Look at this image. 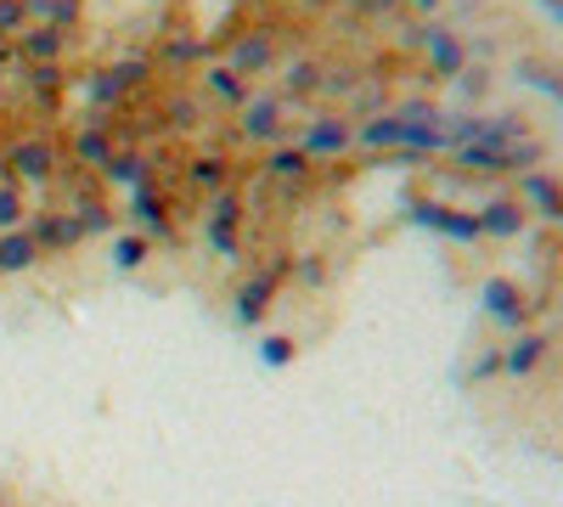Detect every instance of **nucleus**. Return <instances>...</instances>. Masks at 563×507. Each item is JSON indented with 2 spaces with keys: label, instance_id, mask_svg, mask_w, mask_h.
I'll list each match as a JSON object with an SVG mask.
<instances>
[{
  "label": "nucleus",
  "instance_id": "obj_1",
  "mask_svg": "<svg viewBox=\"0 0 563 507\" xmlns=\"http://www.w3.org/2000/svg\"><path fill=\"white\" fill-rule=\"evenodd\" d=\"M282 276H288V260H276V265H260L254 276H249V283L238 288V294H231V299H238V305H231V316H238L243 321V328H254V321L271 310V299H276V288H282Z\"/></svg>",
  "mask_w": 563,
  "mask_h": 507
},
{
  "label": "nucleus",
  "instance_id": "obj_2",
  "mask_svg": "<svg viewBox=\"0 0 563 507\" xmlns=\"http://www.w3.org/2000/svg\"><path fill=\"white\" fill-rule=\"evenodd\" d=\"M130 214H135V225H141V238H147V243L175 232V214H169V198L158 187V175H147L141 187H130Z\"/></svg>",
  "mask_w": 563,
  "mask_h": 507
},
{
  "label": "nucleus",
  "instance_id": "obj_3",
  "mask_svg": "<svg viewBox=\"0 0 563 507\" xmlns=\"http://www.w3.org/2000/svg\"><path fill=\"white\" fill-rule=\"evenodd\" d=\"M7 169L18 187H34V180H52L57 175V147L45 135H29V142H12L7 147Z\"/></svg>",
  "mask_w": 563,
  "mask_h": 507
},
{
  "label": "nucleus",
  "instance_id": "obj_4",
  "mask_svg": "<svg viewBox=\"0 0 563 507\" xmlns=\"http://www.w3.org/2000/svg\"><path fill=\"white\" fill-rule=\"evenodd\" d=\"M153 68H158L153 57H130V63H119V68H102L97 79H90V108H113L119 97H130L135 85H147Z\"/></svg>",
  "mask_w": 563,
  "mask_h": 507
},
{
  "label": "nucleus",
  "instance_id": "obj_5",
  "mask_svg": "<svg viewBox=\"0 0 563 507\" xmlns=\"http://www.w3.org/2000/svg\"><path fill=\"white\" fill-rule=\"evenodd\" d=\"M411 220L440 232V238H456V243L479 238V214H462V209H445V203H411Z\"/></svg>",
  "mask_w": 563,
  "mask_h": 507
},
{
  "label": "nucleus",
  "instance_id": "obj_6",
  "mask_svg": "<svg viewBox=\"0 0 563 507\" xmlns=\"http://www.w3.org/2000/svg\"><path fill=\"white\" fill-rule=\"evenodd\" d=\"M18 40V57L34 68V63H63V45H68V29H45V23H29L12 34Z\"/></svg>",
  "mask_w": 563,
  "mask_h": 507
},
{
  "label": "nucleus",
  "instance_id": "obj_7",
  "mask_svg": "<svg viewBox=\"0 0 563 507\" xmlns=\"http://www.w3.org/2000/svg\"><path fill=\"white\" fill-rule=\"evenodd\" d=\"M113 153H119V135L108 130V119L85 124V130L74 135V164H85V169H108Z\"/></svg>",
  "mask_w": 563,
  "mask_h": 507
},
{
  "label": "nucleus",
  "instance_id": "obj_8",
  "mask_svg": "<svg viewBox=\"0 0 563 507\" xmlns=\"http://www.w3.org/2000/svg\"><path fill=\"white\" fill-rule=\"evenodd\" d=\"M231 180H238V169H231V158L225 153H198L192 164H186V187H192V192H225L231 187Z\"/></svg>",
  "mask_w": 563,
  "mask_h": 507
},
{
  "label": "nucleus",
  "instance_id": "obj_9",
  "mask_svg": "<svg viewBox=\"0 0 563 507\" xmlns=\"http://www.w3.org/2000/svg\"><path fill=\"white\" fill-rule=\"evenodd\" d=\"M344 147H350V124H344V119H316V124L305 130V147H299V153L316 164V158H339Z\"/></svg>",
  "mask_w": 563,
  "mask_h": 507
},
{
  "label": "nucleus",
  "instance_id": "obj_10",
  "mask_svg": "<svg viewBox=\"0 0 563 507\" xmlns=\"http://www.w3.org/2000/svg\"><path fill=\"white\" fill-rule=\"evenodd\" d=\"M249 142H276L282 135V97H260V102H243V124H238Z\"/></svg>",
  "mask_w": 563,
  "mask_h": 507
},
{
  "label": "nucleus",
  "instance_id": "obj_11",
  "mask_svg": "<svg viewBox=\"0 0 563 507\" xmlns=\"http://www.w3.org/2000/svg\"><path fill=\"white\" fill-rule=\"evenodd\" d=\"M23 18L29 23H45V29H79L85 18V0H23Z\"/></svg>",
  "mask_w": 563,
  "mask_h": 507
},
{
  "label": "nucleus",
  "instance_id": "obj_12",
  "mask_svg": "<svg viewBox=\"0 0 563 507\" xmlns=\"http://www.w3.org/2000/svg\"><path fill=\"white\" fill-rule=\"evenodd\" d=\"M422 45H429V63H434V74H462L467 68V52H462V40L451 34V29H422Z\"/></svg>",
  "mask_w": 563,
  "mask_h": 507
},
{
  "label": "nucleus",
  "instance_id": "obj_13",
  "mask_svg": "<svg viewBox=\"0 0 563 507\" xmlns=\"http://www.w3.org/2000/svg\"><path fill=\"white\" fill-rule=\"evenodd\" d=\"M310 169H316V164H310L299 147H271V153H265V175L282 180V187H305Z\"/></svg>",
  "mask_w": 563,
  "mask_h": 507
},
{
  "label": "nucleus",
  "instance_id": "obj_14",
  "mask_svg": "<svg viewBox=\"0 0 563 507\" xmlns=\"http://www.w3.org/2000/svg\"><path fill=\"white\" fill-rule=\"evenodd\" d=\"M519 225H525V209L512 203V198H490L479 209V232H490V238H512Z\"/></svg>",
  "mask_w": 563,
  "mask_h": 507
},
{
  "label": "nucleus",
  "instance_id": "obj_15",
  "mask_svg": "<svg viewBox=\"0 0 563 507\" xmlns=\"http://www.w3.org/2000/svg\"><path fill=\"white\" fill-rule=\"evenodd\" d=\"M485 310L501 321V328H519L525 321V305H519V288L512 283H485Z\"/></svg>",
  "mask_w": 563,
  "mask_h": 507
},
{
  "label": "nucleus",
  "instance_id": "obj_16",
  "mask_svg": "<svg viewBox=\"0 0 563 507\" xmlns=\"http://www.w3.org/2000/svg\"><path fill=\"white\" fill-rule=\"evenodd\" d=\"M525 198H530L547 220H563V187H558L552 175H536V169H530V175H525Z\"/></svg>",
  "mask_w": 563,
  "mask_h": 507
},
{
  "label": "nucleus",
  "instance_id": "obj_17",
  "mask_svg": "<svg viewBox=\"0 0 563 507\" xmlns=\"http://www.w3.org/2000/svg\"><path fill=\"white\" fill-rule=\"evenodd\" d=\"M203 79H209V90H214V97H220V102H231V108H243V102H249V85H243V74H238V68H231V63H220V68H209Z\"/></svg>",
  "mask_w": 563,
  "mask_h": 507
},
{
  "label": "nucleus",
  "instance_id": "obj_18",
  "mask_svg": "<svg viewBox=\"0 0 563 507\" xmlns=\"http://www.w3.org/2000/svg\"><path fill=\"white\" fill-rule=\"evenodd\" d=\"M519 79H525V85H536V90H547V97L563 108V74H552V68H541V63H525V68H519Z\"/></svg>",
  "mask_w": 563,
  "mask_h": 507
},
{
  "label": "nucleus",
  "instance_id": "obj_19",
  "mask_svg": "<svg viewBox=\"0 0 563 507\" xmlns=\"http://www.w3.org/2000/svg\"><path fill=\"white\" fill-rule=\"evenodd\" d=\"M541 350H547V344H541V339H530V333H525V339H519V344H512V350H507V361H501V366H507V373H530V366H536V361H541Z\"/></svg>",
  "mask_w": 563,
  "mask_h": 507
},
{
  "label": "nucleus",
  "instance_id": "obj_20",
  "mask_svg": "<svg viewBox=\"0 0 563 507\" xmlns=\"http://www.w3.org/2000/svg\"><path fill=\"white\" fill-rule=\"evenodd\" d=\"M23 225V192H18V180H7L0 187V232H18Z\"/></svg>",
  "mask_w": 563,
  "mask_h": 507
},
{
  "label": "nucleus",
  "instance_id": "obj_21",
  "mask_svg": "<svg viewBox=\"0 0 563 507\" xmlns=\"http://www.w3.org/2000/svg\"><path fill=\"white\" fill-rule=\"evenodd\" d=\"M119 265H141V260H147V238H119Z\"/></svg>",
  "mask_w": 563,
  "mask_h": 507
},
{
  "label": "nucleus",
  "instance_id": "obj_22",
  "mask_svg": "<svg viewBox=\"0 0 563 507\" xmlns=\"http://www.w3.org/2000/svg\"><path fill=\"white\" fill-rule=\"evenodd\" d=\"M321 276H327V271H321L316 260H299V288H321Z\"/></svg>",
  "mask_w": 563,
  "mask_h": 507
},
{
  "label": "nucleus",
  "instance_id": "obj_23",
  "mask_svg": "<svg viewBox=\"0 0 563 507\" xmlns=\"http://www.w3.org/2000/svg\"><path fill=\"white\" fill-rule=\"evenodd\" d=\"M294 350H288V339H271V350H265V361H288Z\"/></svg>",
  "mask_w": 563,
  "mask_h": 507
},
{
  "label": "nucleus",
  "instance_id": "obj_24",
  "mask_svg": "<svg viewBox=\"0 0 563 507\" xmlns=\"http://www.w3.org/2000/svg\"><path fill=\"white\" fill-rule=\"evenodd\" d=\"M541 12H547L552 23H563V0H541Z\"/></svg>",
  "mask_w": 563,
  "mask_h": 507
},
{
  "label": "nucleus",
  "instance_id": "obj_25",
  "mask_svg": "<svg viewBox=\"0 0 563 507\" xmlns=\"http://www.w3.org/2000/svg\"><path fill=\"white\" fill-rule=\"evenodd\" d=\"M0 507H12V491L7 485H0Z\"/></svg>",
  "mask_w": 563,
  "mask_h": 507
},
{
  "label": "nucleus",
  "instance_id": "obj_26",
  "mask_svg": "<svg viewBox=\"0 0 563 507\" xmlns=\"http://www.w3.org/2000/svg\"><path fill=\"white\" fill-rule=\"evenodd\" d=\"M417 7H422V12H429V7H440V0H417Z\"/></svg>",
  "mask_w": 563,
  "mask_h": 507
}]
</instances>
